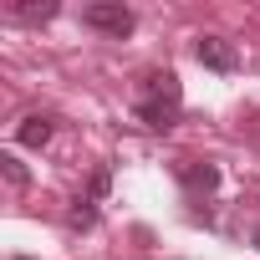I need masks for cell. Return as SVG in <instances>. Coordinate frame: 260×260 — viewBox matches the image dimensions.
Returning a JSON list of instances; mask_svg holds the SVG:
<instances>
[{"label":"cell","instance_id":"1","mask_svg":"<svg viewBox=\"0 0 260 260\" xmlns=\"http://www.w3.org/2000/svg\"><path fill=\"white\" fill-rule=\"evenodd\" d=\"M179 107H184L179 77H174V72H148L143 87H138V117H143V127L169 133V127L179 122Z\"/></svg>","mask_w":260,"mask_h":260},{"label":"cell","instance_id":"2","mask_svg":"<svg viewBox=\"0 0 260 260\" xmlns=\"http://www.w3.org/2000/svg\"><path fill=\"white\" fill-rule=\"evenodd\" d=\"M82 26H92V31H102V36H133V26H138V16L122 6V0H92V6L82 11Z\"/></svg>","mask_w":260,"mask_h":260},{"label":"cell","instance_id":"3","mask_svg":"<svg viewBox=\"0 0 260 260\" xmlns=\"http://www.w3.org/2000/svg\"><path fill=\"white\" fill-rule=\"evenodd\" d=\"M194 56H199V67H209V72H224V77L240 67V51H235L224 36H199V41H194Z\"/></svg>","mask_w":260,"mask_h":260},{"label":"cell","instance_id":"4","mask_svg":"<svg viewBox=\"0 0 260 260\" xmlns=\"http://www.w3.org/2000/svg\"><path fill=\"white\" fill-rule=\"evenodd\" d=\"M51 133H56V117L31 112V117H21V127H16V143H26V148H46Z\"/></svg>","mask_w":260,"mask_h":260},{"label":"cell","instance_id":"5","mask_svg":"<svg viewBox=\"0 0 260 260\" xmlns=\"http://www.w3.org/2000/svg\"><path fill=\"white\" fill-rule=\"evenodd\" d=\"M179 179L189 194H214L219 189V169L214 164H179Z\"/></svg>","mask_w":260,"mask_h":260},{"label":"cell","instance_id":"6","mask_svg":"<svg viewBox=\"0 0 260 260\" xmlns=\"http://www.w3.org/2000/svg\"><path fill=\"white\" fill-rule=\"evenodd\" d=\"M11 16H16V21H51V16H56V0H41V6H36V0H16Z\"/></svg>","mask_w":260,"mask_h":260},{"label":"cell","instance_id":"7","mask_svg":"<svg viewBox=\"0 0 260 260\" xmlns=\"http://www.w3.org/2000/svg\"><path fill=\"white\" fill-rule=\"evenodd\" d=\"M0 174H6L11 189H26V184H31V174H26V164H21L16 153H0Z\"/></svg>","mask_w":260,"mask_h":260},{"label":"cell","instance_id":"8","mask_svg":"<svg viewBox=\"0 0 260 260\" xmlns=\"http://www.w3.org/2000/svg\"><path fill=\"white\" fill-rule=\"evenodd\" d=\"M67 224H72V230H92V224H97L92 199H77V204H72V214H67Z\"/></svg>","mask_w":260,"mask_h":260},{"label":"cell","instance_id":"9","mask_svg":"<svg viewBox=\"0 0 260 260\" xmlns=\"http://www.w3.org/2000/svg\"><path fill=\"white\" fill-rule=\"evenodd\" d=\"M107 189H112V174H107V169H97V174H92V194H87V199L97 204V199H107Z\"/></svg>","mask_w":260,"mask_h":260},{"label":"cell","instance_id":"10","mask_svg":"<svg viewBox=\"0 0 260 260\" xmlns=\"http://www.w3.org/2000/svg\"><path fill=\"white\" fill-rule=\"evenodd\" d=\"M16 260H31V255H16Z\"/></svg>","mask_w":260,"mask_h":260},{"label":"cell","instance_id":"11","mask_svg":"<svg viewBox=\"0 0 260 260\" xmlns=\"http://www.w3.org/2000/svg\"><path fill=\"white\" fill-rule=\"evenodd\" d=\"M255 245H260V230H255Z\"/></svg>","mask_w":260,"mask_h":260}]
</instances>
